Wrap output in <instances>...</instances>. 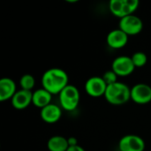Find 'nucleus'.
Returning <instances> with one entry per match:
<instances>
[{
	"label": "nucleus",
	"mask_w": 151,
	"mask_h": 151,
	"mask_svg": "<svg viewBox=\"0 0 151 151\" xmlns=\"http://www.w3.org/2000/svg\"><path fill=\"white\" fill-rule=\"evenodd\" d=\"M68 75L65 70L60 68H50L47 70L42 77V85L44 89L51 95H59L67 86Z\"/></svg>",
	"instance_id": "nucleus-1"
},
{
	"label": "nucleus",
	"mask_w": 151,
	"mask_h": 151,
	"mask_svg": "<svg viewBox=\"0 0 151 151\" xmlns=\"http://www.w3.org/2000/svg\"><path fill=\"white\" fill-rule=\"evenodd\" d=\"M104 97L111 104L121 105L131 99V88L127 84L118 81L107 86Z\"/></svg>",
	"instance_id": "nucleus-2"
},
{
	"label": "nucleus",
	"mask_w": 151,
	"mask_h": 151,
	"mask_svg": "<svg viewBox=\"0 0 151 151\" xmlns=\"http://www.w3.org/2000/svg\"><path fill=\"white\" fill-rule=\"evenodd\" d=\"M80 97L79 89L74 85L69 84L59 94L60 106L67 111H72L78 107Z\"/></svg>",
	"instance_id": "nucleus-3"
},
{
	"label": "nucleus",
	"mask_w": 151,
	"mask_h": 151,
	"mask_svg": "<svg viewBox=\"0 0 151 151\" xmlns=\"http://www.w3.org/2000/svg\"><path fill=\"white\" fill-rule=\"evenodd\" d=\"M119 26V29L125 32L128 36L138 35L139 33L142 32L143 28L142 20L134 14L128 15L120 19Z\"/></svg>",
	"instance_id": "nucleus-4"
},
{
	"label": "nucleus",
	"mask_w": 151,
	"mask_h": 151,
	"mask_svg": "<svg viewBox=\"0 0 151 151\" xmlns=\"http://www.w3.org/2000/svg\"><path fill=\"white\" fill-rule=\"evenodd\" d=\"M135 66L132 61L131 57L119 56L116 58L111 65V70L116 73L118 76L125 77L134 73Z\"/></svg>",
	"instance_id": "nucleus-5"
},
{
	"label": "nucleus",
	"mask_w": 151,
	"mask_h": 151,
	"mask_svg": "<svg viewBox=\"0 0 151 151\" xmlns=\"http://www.w3.org/2000/svg\"><path fill=\"white\" fill-rule=\"evenodd\" d=\"M119 151H144L145 142L142 137L136 134H127L119 142Z\"/></svg>",
	"instance_id": "nucleus-6"
},
{
	"label": "nucleus",
	"mask_w": 151,
	"mask_h": 151,
	"mask_svg": "<svg viewBox=\"0 0 151 151\" xmlns=\"http://www.w3.org/2000/svg\"><path fill=\"white\" fill-rule=\"evenodd\" d=\"M107 88V84L102 77H90L85 83V90L87 94L92 97H99L104 96Z\"/></svg>",
	"instance_id": "nucleus-7"
},
{
	"label": "nucleus",
	"mask_w": 151,
	"mask_h": 151,
	"mask_svg": "<svg viewBox=\"0 0 151 151\" xmlns=\"http://www.w3.org/2000/svg\"><path fill=\"white\" fill-rule=\"evenodd\" d=\"M131 99L138 104L151 102V87L145 83H138L131 88Z\"/></svg>",
	"instance_id": "nucleus-8"
},
{
	"label": "nucleus",
	"mask_w": 151,
	"mask_h": 151,
	"mask_svg": "<svg viewBox=\"0 0 151 151\" xmlns=\"http://www.w3.org/2000/svg\"><path fill=\"white\" fill-rule=\"evenodd\" d=\"M106 42L112 49H121L127 44L128 35L119 28L114 29L108 34Z\"/></svg>",
	"instance_id": "nucleus-9"
},
{
	"label": "nucleus",
	"mask_w": 151,
	"mask_h": 151,
	"mask_svg": "<svg viewBox=\"0 0 151 151\" xmlns=\"http://www.w3.org/2000/svg\"><path fill=\"white\" fill-rule=\"evenodd\" d=\"M33 92L20 89L18 90L13 97L11 99V103L13 108L17 110H24L32 104Z\"/></svg>",
	"instance_id": "nucleus-10"
},
{
	"label": "nucleus",
	"mask_w": 151,
	"mask_h": 151,
	"mask_svg": "<svg viewBox=\"0 0 151 151\" xmlns=\"http://www.w3.org/2000/svg\"><path fill=\"white\" fill-rule=\"evenodd\" d=\"M62 116L61 108L56 104H50L41 110L42 119L48 124H54L58 122Z\"/></svg>",
	"instance_id": "nucleus-11"
},
{
	"label": "nucleus",
	"mask_w": 151,
	"mask_h": 151,
	"mask_svg": "<svg viewBox=\"0 0 151 151\" xmlns=\"http://www.w3.org/2000/svg\"><path fill=\"white\" fill-rule=\"evenodd\" d=\"M16 90V83L11 78H3L0 81V101L4 102L7 100H11Z\"/></svg>",
	"instance_id": "nucleus-12"
},
{
	"label": "nucleus",
	"mask_w": 151,
	"mask_h": 151,
	"mask_svg": "<svg viewBox=\"0 0 151 151\" xmlns=\"http://www.w3.org/2000/svg\"><path fill=\"white\" fill-rule=\"evenodd\" d=\"M52 95L48 92L46 89L39 88L33 92V98H32V104L36 106L37 108H40L41 110L49 104H50Z\"/></svg>",
	"instance_id": "nucleus-13"
},
{
	"label": "nucleus",
	"mask_w": 151,
	"mask_h": 151,
	"mask_svg": "<svg viewBox=\"0 0 151 151\" xmlns=\"http://www.w3.org/2000/svg\"><path fill=\"white\" fill-rule=\"evenodd\" d=\"M47 148L49 151H67L69 144L66 138L61 135H55L49 139Z\"/></svg>",
	"instance_id": "nucleus-14"
},
{
	"label": "nucleus",
	"mask_w": 151,
	"mask_h": 151,
	"mask_svg": "<svg viewBox=\"0 0 151 151\" xmlns=\"http://www.w3.org/2000/svg\"><path fill=\"white\" fill-rule=\"evenodd\" d=\"M109 9L114 16L122 19L124 17V0H111Z\"/></svg>",
	"instance_id": "nucleus-15"
},
{
	"label": "nucleus",
	"mask_w": 151,
	"mask_h": 151,
	"mask_svg": "<svg viewBox=\"0 0 151 151\" xmlns=\"http://www.w3.org/2000/svg\"><path fill=\"white\" fill-rule=\"evenodd\" d=\"M35 80L33 75L31 74H24L21 76L19 80V85L21 87V89L31 91V89L35 87Z\"/></svg>",
	"instance_id": "nucleus-16"
},
{
	"label": "nucleus",
	"mask_w": 151,
	"mask_h": 151,
	"mask_svg": "<svg viewBox=\"0 0 151 151\" xmlns=\"http://www.w3.org/2000/svg\"><path fill=\"white\" fill-rule=\"evenodd\" d=\"M131 58H132V61H133L135 67H142L148 62L147 55L142 51H138V52L134 53L133 56L131 57Z\"/></svg>",
	"instance_id": "nucleus-17"
},
{
	"label": "nucleus",
	"mask_w": 151,
	"mask_h": 151,
	"mask_svg": "<svg viewBox=\"0 0 151 151\" xmlns=\"http://www.w3.org/2000/svg\"><path fill=\"white\" fill-rule=\"evenodd\" d=\"M139 4L138 0H124V17L132 15L137 10Z\"/></svg>",
	"instance_id": "nucleus-18"
},
{
	"label": "nucleus",
	"mask_w": 151,
	"mask_h": 151,
	"mask_svg": "<svg viewBox=\"0 0 151 151\" xmlns=\"http://www.w3.org/2000/svg\"><path fill=\"white\" fill-rule=\"evenodd\" d=\"M103 80L104 81V82L107 84V86L114 84L116 82H118L117 79H118V75L116 74L115 72H113L112 70L107 71L104 73V75L102 76Z\"/></svg>",
	"instance_id": "nucleus-19"
},
{
	"label": "nucleus",
	"mask_w": 151,
	"mask_h": 151,
	"mask_svg": "<svg viewBox=\"0 0 151 151\" xmlns=\"http://www.w3.org/2000/svg\"><path fill=\"white\" fill-rule=\"evenodd\" d=\"M67 141H68L69 147H74L78 145V140L75 137H70L67 139Z\"/></svg>",
	"instance_id": "nucleus-20"
},
{
	"label": "nucleus",
	"mask_w": 151,
	"mask_h": 151,
	"mask_svg": "<svg viewBox=\"0 0 151 151\" xmlns=\"http://www.w3.org/2000/svg\"><path fill=\"white\" fill-rule=\"evenodd\" d=\"M67 151H85V150L82 147H81L80 145H77L74 147H69Z\"/></svg>",
	"instance_id": "nucleus-21"
},
{
	"label": "nucleus",
	"mask_w": 151,
	"mask_h": 151,
	"mask_svg": "<svg viewBox=\"0 0 151 151\" xmlns=\"http://www.w3.org/2000/svg\"></svg>",
	"instance_id": "nucleus-22"
}]
</instances>
